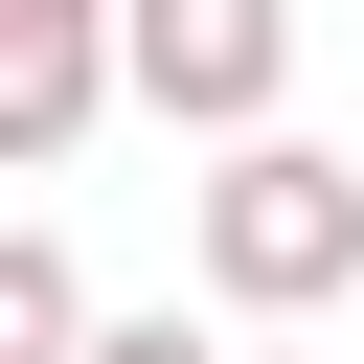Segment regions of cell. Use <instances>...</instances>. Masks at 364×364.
Instances as JSON below:
<instances>
[{"mask_svg":"<svg viewBox=\"0 0 364 364\" xmlns=\"http://www.w3.org/2000/svg\"><path fill=\"white\" fill-rule=\"evenodd\" d=\"M182 250H205L228 318H318V296H364V159H318V136H228V159L182 182Z\"/></svg>","mask_w":364,"mask_h":364,"instance_id":"1","label":"cell"},{"mask_svg":"<svg viewBox=\"0 0 364 364\" xmlns=\"http://www.w3.org/2000/svg\"><path fill=\"white\" fill-rule=\"evenodd\" d=\"M114 91L182 136H273L296 91V0H114Z\"/></svg>","mask_w":364,"mask_h":364,"instance_id":"2","label":"cell"},{"mask_svg":"<svg viewBox=\"0 0 364 364\" xmlns=\"http://www.w3.org/2000/svg\"><path fill=\"white\" fill-rule=\"evenodd\" d=\"M114 114V0H0V182H46Z\"/></svg>","mask_w":364,"mask_h":364,"instance_id":"3","label":"cell"},{"mask_svg":"<svg viewBox=\"0 0 364 364\" xmlns=\"http://www.w3.org/2000/svg\"><path fill=\"white\" fill-rule=\"evenodd\" d=\"M68 341H91V273L46 228H0V364H68Z\"/></svg>","mask_w":364,"mask_h":364,"instance_id":"4","label":"cell"},{"mask_svg":"<svg viewBox=\"0 0 364 364\" xmlns=\"http://www.w3.org/2000/svg\"><path fill=\"white\" fill-rule=\"evenodd\" d=\"M68 364H205V318H91Z\"/></svg>","mask_w":364,"mask_h":364,"instance_id":"5","label":"cell"}]
</instances>
